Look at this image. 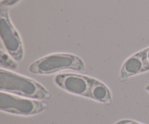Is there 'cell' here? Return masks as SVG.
<instances>
[{"label": "cell", "mask_w": 149, "mask_h": 124, "mask_svg": "<svg viewBox=\"0 0 149 124\" xmlns=\"http://www.w3.org/2000/svg\"><path fill=\"white\" fill-rule=\"evenodd\" d=\"M113 124H143L141 122H138L137 121L132 120V119H122Z\"/></svg>", "instance_id": "9c48e42d"}, {"label": "cell", "mask_w": 149, "mask_h": 124, "mask_svg": "<svg viewBox=\"0 0 149 124\" xmlns=\"http://www.w3.org/2000/svg\"><path fill=\"white\" fill-rule=\"evenodd\" d=\"M149 71V46L127 58L120 69V81L125 82L129 78Z\"/></svg>", "instance_id": "8992f818"}, {"label": "cell", "mask_w": 149, "mask_h": 124, "mask_svg": "<svg viewBox=\"0 0 149 124\" xmlns=\"http://www.w3.org/2000/svg\"><path fill=\"white\" fill-rule=\"evenodd\" d=\"M86 73L85 64L80 57L71 53H52L32 62L29 71L33 75H51L63 71Z\"/></svg>", "instance_id": "3957f363"}, {"label": "cell", "mask_w": 149, "mask_h": 124, "mask_svg": "<svg viewBox=\"0 0 149 124\" xmlns=\"http://www.w3.org/2000/svg\"><path fill=\"white\" fill-rule=\"evenodd\" d=\"M0 66L1 69L8 71H14L18 68L17 61L2 49L0 50Z\"/></svg>", "instance_id": "52a82bcc"}, {"label": "cell", "mask_w": 149, "mask_h": 124, "mask_svg": "<svg viewBox=\"0 0 149 124\" xmlns=\"http://www.w3.org/2000/svg\"><path fill=\"white\" fill-rule=\"evenodd\" d=\"M55 85L63 91L97 103L111 105V91L102 81L93 77L77 73H61L54 78Z\"/></svg>", "instance_id": "6da1fadb"}, {"label": "cell", "mask_w": 149, "mask_h": 124, "mask_svg": "<svg viewBox=\"0 0 149 124\" xmlns=\"http://www.w3.org/2000/svg\"><path fill=\"white\" fill-rule=\"evenodd\" d=\"M0 36L7 53L17 62L24 57L23 42L9 15V8L0 6Z\"/></svg>", "instance_id": "5b68a950"}, {"label": "cell", "mask_w": 149, "mask_h": 124, "mask_svg": "<svg viewBox=\"0 0 149 124\" xmlns=\"http://www.w3.org/2000/svg\"><path fill=\"white\" fill-rule=\"evenodd\" d=\"M145 89H146V91L147 92H148V94H149V85H147Z\"/></svg>", "instance_id": "30bf717a"}, {"label": "cell", "mask_w": 149, "mask_h": 124, "mask_svg": "<svg viewBox=\"0 0 149 124\" xmlns=\"http://www.w3.org/2000/svg\"><path fill=\"white\" fill-rule=\"evenodd\" d=\"M0 91L33 100H44L51 97L49 91L35 80L1 68Z\"/></svg>", "instance_id": "7a4b0ae2"}, {"label": "cell", "mask_w": 149, "mask_h": 124, "mask_svg": "<svg viewBox=\"0 0 149 124\" xmlns=\"http://www.w3.org/2000/svg\"><path fill=\"white\" fill-rule=\"evenodd\" d=\"M21 0H1L0 6L10 8V7H13V6H15V4H17Z\"/></svg>", "instance_id": "ba28073f"}, {"label": "cell", "mask_w": 149, "mask_h": 124, "mask_svg": "<svg viewBox=\"0 0 149 124\" xmlns=\"http://www.w3.org/2000/svg\"><path fill=\"white\" fill-rule=\"evenodd\" d=\"M47 107V103L42 100L0 91V110L2 113L29 117L43 113Z\"/></svg>", "instance_id": "277c9868"}]
</instances>
